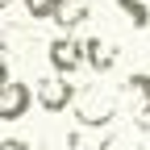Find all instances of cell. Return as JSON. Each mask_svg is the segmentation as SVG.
<instances>
[{"label": "cell", "instance_id": "cell-1", "mask_svg": "<svg viewBox=\"0 0 150 150\" xmlns=\"http://www.w3.org/2000/svg\"><path fill=\"white\" fill-rule=\"evenodd\" d=\"M71 108H75L79 129H108L112 121H117V112H121V100H117V92L92 83V88H83V92H75Z\"/></svg>", "mask_w": 150, "mask_h": 150}, {"label": "cell", "instance_id": "cell-2", "mask_svg": "<svg viewBox=\"0 0 150 150\" xmlns=\"http://www.w3.org/2000/svg\"><path fill=\"white\" fill-rule=\"evenodd\" d=\"M75 92H79V88L71 83V75H46V79H38L33 100H38L42 112H67L71 100H75Z\"/></svg>", "mask_w": 150, "mask_h": 150}, {"label": "cell", "instance_id": "cell-3", "mask_svg": "<svg viewBox=\"0 0 150 150\" xmlns=\"http://www.w3.org/2000/svg\"><path fill=\"white\" fill-rule=\"evenodd\" d=\"M46 59H50L54 75H75L83 67V50H79V42H75L71 33H59V38L46 42Z\"/></svg>", "mask_w": 150, "mask_h": 150}, {"label": "cell", "instance_id": "cell-4", "mask_svg": "<svg viewBox=\"0 0 150 150\" xmlns=\"http://www.w3.org/2000/svg\"><path fill=\"white\" fill-rule=\"evenodd\" d=\"M117 100H125V108L134 112L138 121H150V71H134L121 83V96Z\"/></svg>", "mask_w": 150, "mask_h": 150}, {"label": "cell", "instance_id": "cell-5", "mask_svg": "<svg viewBox=\"0 0 150 150\" xmlns=\"http://www.w3.org/2000/svg\"><path fill=\"white\" fill-rule=\"evenodd\" d=\"M33 104V88L25 79H8L0 88V121H21Z\"/></svg>", "mask_w": 150, "mask_h": 150}, {"label": "cell", "instance_id": "cell-6", "mask_svg": "<svg viewBox=\"0 0 150 150\" xmlns=\"http://www.w3.org/2000/svg\"><path fill=\"white\" fill-rule=\"evenodd\" d=\"M79 50H83V63L96 71V75H108L112 67L121 63V46H117V42H108V38H83Z\"/></svg>", "mask_w": 150, "mask_h": 150}, {"label": "cell", "instance_id": "cell-7", "mask_svg": "<svg viewBox=\"0 0 150 150\" xmlns=\"http://www.w3.org/2000/svg\"><path fill=\"white\" fill-rule=\"evenodd\" d=\"M0 46H4L8 54H17V59H25V54L38 46V33H33V21H13L0 29Z\"/></svg>", "mask_w": 150, "mask_h": 150}, {"label": "cell", "instance_id": "cell-8", "mask_svg": "<svg viewBox=\"0 0 150 150\" xmlns=\"http://www.w3.org/2000/svg\"><path fill=\"white\" fill-rule=\"evenodd\" d=\"M88 17H92V4H88V0H59V8H54L50 21L59 25L63 33H71V29H79Z\"/></svg>", "mask_w": 150, "mask_h": 150}, {"label": "cell", "instance_id": "cell-9", "mask_svg": "<svg viewBox=\"0 0 150 150\" xmlns=\"http://www.w3.org/2000/svg\"><path fill=\"white\" fill-rule=\"evenodd\" d=\"M142 134H146V121H138V129H112L96 150H146L142 146Z\"/></svg>", "mask_w": 150, "mask_h": 150}, {"label": "cell", "instance_id": "cell-10", "mask_svg": "<svg viewBox=\"0 0 150 150\" xmlns=\"http://www.w3.org/2000/svg\"><path fill=\"white\" fill-rule=\"evenodd\" d=\"M117 8H121V17L134 29H146L150 25V4H146V0H117Z\"/></svg>", "mask_w": 150, "mask_h": 150}, {"label": "cell", "instance_id": "cell-11", "mask_svg": "<svg viewBox=\"0 0 150 150\" xmlns=\"http://www.w3.org/2000/svg\"><path fill=\"white\" fill-rule=\"evenodd\" d=\"M21 4H25V13H29V21L38 25V21H50V17H54L59 0H21Z\"/></svg>", "mask_w": 150, "mask_h": 150}, {"label": "cell", "instance_id": "cell-12", "mask_svg": "<svg viewBox=\"0 0 150 150\" xmlns=\"http://www.w3.org/2000/svg\"><path fill=\"white\" fill-rule=\"evenodd\" d=\"M75 146H79V134L75 129H54L46 138V150H75Z\"/></svg>", "mask_w": 150, "mask_h": 150}, {"label": "cell", "instance_id": "cell-13", "mask_svg": "<svg viewBox=\"0 0 150 150\" xmlns=\"http://www.w3.org/2000/svg\"><path fill=\"white\" fill-rule=\"evenodd\" d=\"M0 150H33V146L21 142V138H4V142H0Z\"/></svg>", "mask_w": 150, "mask_h": 150}, {"label": "cell", "instance_id": "cell-14", "mask_svg": "<svg viewBox=\"0 0 150 150\" xmlns=\"http://www.w3.org/2000/svg\"><path fill=\"white\" fill-rule=\"evenodd\" d=\"M8 79H13V75H8V59H4V54H0V88H4Z\"/></svg>", "mask_w": 150, "mask_h": 150}, {"label": "cell", "instance_id": "cell-15", "mask_svg": "<svg viewBox=\"0 0 150 150\" xmlns=\"http://www.w3.org/2000/svg\"><path fill=\"white\" fill-rule=\"evenodd\" d=\"M8 4H13V0H0V13H4V8H8Z\"/></svg>", "mask_w": 150, "mask_h": 150}, {"label": "cell", "instance_id": "cell-16", "mask_svg": "<svg viewBox=\"0 0 150 150\" xmlns=\"http://www.w3.org/2000/svg\"><path fill=\"white\" fill-rule=\"evenodd\" d=\"M146 4H150V0H146Z\"/></svg>", "mask_w": 150, "mask_h": 150}]
</instances>
